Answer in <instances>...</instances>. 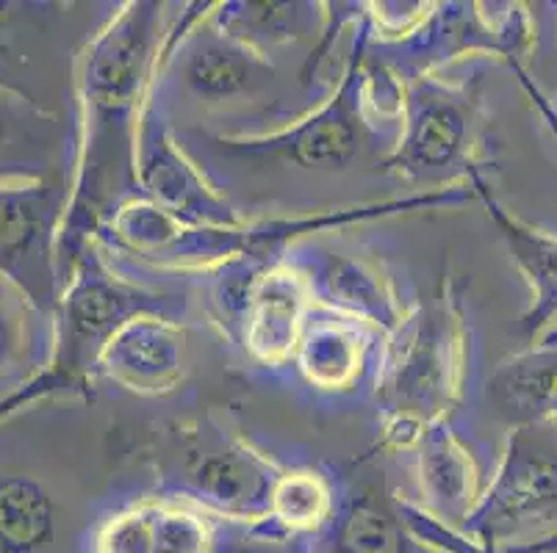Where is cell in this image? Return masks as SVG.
I'll return each instance as SVG.
<instances>
[{"instance_id": "1", "label": "cell", "mask_w": 557, "mask_h": 553, "mask_svg": "<svg viewBox=\"0 0 557 553\" xmlns=\"http://www.w3.org/2000/svg\"><path fill=\"white\" fill-rule=\"evenodd\" d=\"M170 28L153 0L125 3L81 55V147L73 194H67L62 255L81 257L89 232L139 197V141Z\"/></svg>"}, {"instance_id": "2", "label": "cell", "mask_w": 557, "mask_h": 553, "mask_svg": "<svg viewBox=\"0 0 557 553\" xmlns=\"http://www.w3.org/2000/svg\"><path fill=\"white\" fill-rule=\"evenodd\" d=\"M478 200L472 177L455 180L449 186L428 189L403 200L369 202V205L338 208V211L297 213V216H272V219L242 222L233 227H191L172 219L145 197L123 202L109 216L103 230L116 250L153 263L161 268H209L233 266V263H272L281 261V252L297 238L311 232L347 227L352 222L386 219L397 213L422 211V208L460 205Z\"/></svg>"}, {"instance_id": "3", "label": "cell", "mask_w": 557, "mask_h": 553, "mask_svg": "<svg viewBox=\"0 0 557 553\" xmlns=\"http://www.w3.org/2000/svg\"><path fill=\"white\" fill-rule=\"evenodd\" d=\"M469 335L453 288L408 313L386 338L377 365V395L388 418L435 424L447 418L463 393Z\"/></svg>"}, {"instance_id": "4", "label": "cell", "mask_w": 557, "mask_h": 553, "mask_svg": "<svg viewBox=\"0 0 557 553\" xmlns=\"http://www.w3.org/2000/svg\"><path fill=\"white\" fill-rule=\"evenodd\" d=\"M372 45L367 23L356 25V39L349 50V61L338 86L322 105L288 128L267 136H239V139H211L216 152L242 164H281L297 166L306 172H342L361 155L369 128L361 111V73L367 64V50Z\"/></svg>"}, {"instance_id": "5", "label": "cell", "mask_w": 557, "mask_h": 553, "mask_svg": "<svg viewBox=\"0 0 557 553\" xmlns=\"http://www.w3.org/2000/svg\"><path fill=\"white\" fill-rule=\"evenodd\" d=\"M222 322L239 329L245 352L267 368L295 360L302 327L311 316V286L297 263H233L216 288Z\"/></svg>"}, {"instance_id": "6", "label": "cell", "mask_w": 557, "mask_h": 553, "mask_svg": "<svg viewBox=\"0 0 557 553\" xmlns=\"http://www.w3.org/2000/svg\"><path fill=\"white\" fill-rule=\"evenodd\" d=\"M469 520L488 540L557 535V420L510 429L499 468Z\"/></svg>"}, {"instance_id": "7", "label": "cell", "mask_w": 557, "mask_h": 553, "mask_svg": "<svg viewBox=\"0 0 557 553\" xmlns=\"http://www.w3.org/2000/svg\"><path fill=\"white\" fill-rule=\"evenodd\" d=\"M480 95L474 80L419 73L405 80V109L386 169L403 177L442 175L472 161ZM474 166V164H469Z\"/></svg>"}, {"instance_id": "8", "label": "cell", "mask_w": 557, "mask_h": 553, "mask_svg": "<svg viewBox=\"0 0 557 553\" xmlns=\"http://www.w3.org/2000/svg\"><path fill=\"white\" fill-rule=\"evenodd\" d=\"M159 474L200 501L222 510H247L270 506L272 485L281 470L211 420H178L166 429L161 443Z\"/></svg>"}, {"instance_id": "9", "label": "cell", "mask_w": 557, "mask_h": 553, "mask_svg": "<svg viewBox=\"0 0 557 553\" xmlns=\"http://www.w3.org/2000/svg\"><path fill=\"white\" fill-rule=\"evenodd\" d=\"M175 78L195 103L225 105L258 98L275 80L267 55L211 23V12L184 14V23L166 34L161 75Z\"/></svg>"}, {"instance_id": "10", "label": "cell", "mask_w": 557, "mask_h": 553, "mask_svg": "<svg viewBox=\"0 0 557 553\" xmlns=\"http://www.w3.org/2000/svg\"><path fill=\"white\" fill-rule=\"evenodd\" d=\"M62 177L0 183V277L45 302L53 293V238L67 211Z\"/></svg>"}, {"instance_id": "11", "label": "cell", "mask_w": 557, "mask_h": 553, "mask_svg": "<svg viewBox=\"0 0 557 553\" xmlns=\"http://www.w3.org/2000/svg\"><path fill=\"white\" fill-rule=\"evenodd\" d=\"M139 197L159 205L181 225L233 227L245 222L166 130L153 100L139 141Z\"/></svg>"}, {"instance_id": "12", "label": "cell", "mask_w": 557, "mask_h": 553, "mask_svg": "<svg viewBox=\"0 0 557 553\" xmlns=\"http://www.w3.org/2000/svg\"><path fill=\"white\" fill-rule=\"evenodd\" d=\"M297 266L306 274L311 297L331 307L336 316L369 324L386 338H392L408 318L392 277L367 257L325 247L308 252V257L297 261Z\"/></svg>"}, {"instance_id": "13", "label": "cell", "mask_w": 557, "mask_h": 553, "mask_svg": "<svg viewBox=\"0 0 557 553\" xmlns=\"http://www.w3.org/2000/svg\"><path fill=\"white\" fill-rule=\"evenodd\" d=\"M98 372L116 388L139 395L170 393L186 374V335L178 322L139 316L116 329L100 354Z\"/></svg>"}, {"instance_id": "14", "label": "cell", "mask_w": 557, "mask_h": 553, "mask_svg": "<svg viewBox=\"0 0 557 553\" xmlns=\"http://www.w3.org/2000/svg\"><path fill=\"white\" fill-rule=\"evenodd\" d=\"M469 177L478 189V200L488 211V219L499 230L516 268L524 274L530 293H533V302L521 316L519 327L530 338V343L539 341L546 329L557 327V236L527 225L516 213H510L503 202L496 200L488 180L478 166L469 169Z\"/></svg>"}, {"instance_id": "15", "label": "cell", "mask_w": 557, "mask_h": 553, "mask_svg": "<svg viewBox=\"0 0 557 553\" xmlns=\"http://www.w3.org/2000/svg\"><path fill=\"white\" fill-rule=\"evenodd\" d=\"M485 395L496 418L510 429L557 420V327L496 365Z\"/></svg>"}, {"instance_id": "16", "label": "cell", "mask_w": 557, "mask_h": 553, "mask_svg": "<svg viewBox=\"0 0 557 553\" xmlns=\"http://www.w3.org/2000/svg\"><path fill=\"white\" fill-rule=\"evenodd\" d=\"M413 451L428 504L447 515H472L485 493L483 470L474 451L455 432L449 418L430 424Z\"/></svg>"}, {"instance_id": "17", "label": "cell", "mask_w": 557, "mask_h": 553, "mask_svg": "<svg viewBox=\"0 0 557 553\" xmlns=\"http://www.w3.org/2000/svg\"><path fill=\"white\" fill-rule=\"evenodd\" d=\"M292 363L317 390H349L367 372V343L356 322L344 316H308Z\"/></svg>"}, {"instance_id": "18", "label": "cell", "mask_w": 557, "mask_h": 553, "mask_svg": "<svg viewBox=\"0 0 557 553\" xmlns=\"http://www.w3.org/2000/svg\"><path fill=\"white\" fill-rule=\"evenodd\" d=\"M325 3H292V0H242V3H216L211 23L227 37L239 39L256 53L267 55L281 45L319 39L325 28Z\"/></svg>"}, {"instance_id": "19", "label": "cell", "mask_w": 557, "mask_h": 553, "mask_svg": "<svg viewBox=\"0 0 557 553\" xmlns=\"http://www.w3.org/2000/svg\"><path fill=\"white\" fill-rule=\"evenodd\" d=\"M59 120L17 95L0 89V183L53 177Z\"/></svg>"}, {"instance_id": "20", "label": "cell", "mask_w": 557, "mask_h": 553, "mask_svg": "<svg viewBox=\"0 0 557 553\" xmlns=\"http://www.w3.org/2000/svg\"><path fill=\"white\" fill-rule=\"evenodd\" d=\"M53 537V501L28 476H0V553H32Z\"/></svg>"}, {"instance_id": "21", "label": "cell", "mask_w": 557, "mask_h": 553, "mask_svg": "<svg viewBox=\"0 0 557 553\" xmlns=\"http://www.w3.org/2000/svg\"><path fill=\"white\" fill-rule=\"evenodd\" d=\"M267 512L288 531L319 529L333 515V490L317 470H281Z\"/></svg>"}, {"instance_id": "22", "label": "cell", "mask_w": 557, "mask_h": 553, "mask_svg": "<svg viewBox=\"0 0 557 553\" xmlns=\"http://www.w3.org/2000/svg\"><path fill=\"white\" fill-rule=\"evenodd\" d=\"M344 553H399V531L372 490L352 499L342 517Z\"/></svg>"}, {"instance_id": "23", "label": "cell", "mask_w": 557, "mask_h": 553, "mask_svg": "<svg viewBox=\"0 0 557 553\" xmlns=\"http://www.w3.org/2000/svg\"><path fill=\"white\" fill-rule=\"evenodd\" d=\"M438 3H363L369 39L386 45H408L430 23Z\"/></svg>"}, {"instance_id": "24", "label": "cell", "mask_w": 557, "mask_h": 553, "mask_svg": "<svg viewBox=\"0 0 557 553\" xmlns=\"http://www.w3.org/2000/svg\"><path fill=\"white\" fill-rule=\"evenodd\" d=\"M25 307L14 282L0 277V374L17 363L25 347Z\"/></svg>"}, {"instance_id": "25", "label": "cell", "mask_w": 557, "mask_h": 553, "mask_svg": "<svg viewBox=\"0 0 557 553\" xmlns=\"http://www.w3.org/2000/svg\"><path fill=\"white\" fill-rule=\"evenodd\" d=\"M513 73L519 75L521 86H524L527 95H530V98H533V105H535V109L541 111V116H544L546 125H549L552 136H555V139H557V103H552V100L546 98L544 91H541L539 86L533 84V78H530V75H527V70L521 67V64H513Z\"/></svg>"}, {"instance_id": "26", "label": "cell", "mask_w": 557, "mask_h": 553, "mask_svg": "<svg viewBox=\"0 0 557 553\" xmlns=\"http://www.w3.org/2000/svg\"><path fill=\"white\" fill-rule=\"evenodd\" d=\"M527 553H549V551H557V535L555 537H546V540L541 542H533V545L524 548Z\"/></svg>"}, {"instance_id": "27", "label": "cell", "mask_w": 557, "mask_h": 553, "mask_svg": "<svg viewBox=\"0 0 557 553\" xmlns=\"http://www.w3.org/2000/svg\"><path fill=\"white\" fill-rule=\"evenodd\" d=\"M12 3H3V0H0V25H7L9 20L14 17V12H12Z\"/></svg>"}]
</instances>
